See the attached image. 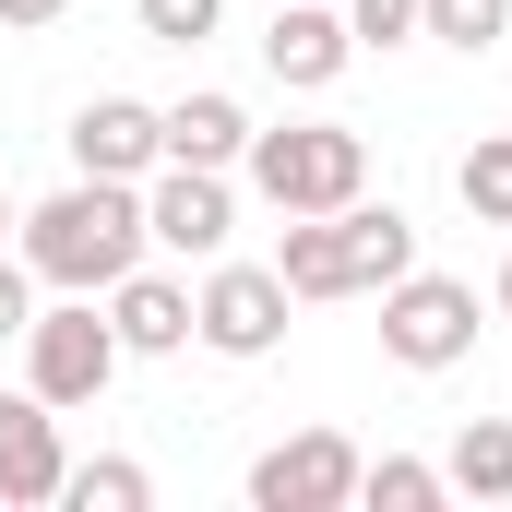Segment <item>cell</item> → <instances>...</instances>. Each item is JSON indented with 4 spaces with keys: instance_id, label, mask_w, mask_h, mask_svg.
<instances>
[{
    "instance_id": "1",
    "label": "cell",
    "mask_w": 512,
    "mask_h": 512,
    "mask_svg": "<svg viewBox=\"0 0 512 512\" xmlns=\"http://www.w3.org/2000/svg\"><path fill=\"white\" fill-rule=\"evenodd\" d=\"M131 262H143V191L131 179H72L60 203L24 215V274L60 298H108Z\"/></svg>"
},
{
    "instance_id": "2",
    "label": "cell",
    "mask_w": 512,
    "mask_h": 512,
    "mask_svg": "<svg viewBox=\"0 0 512 512\" xmlns=\"http://www.w3.org/2000/svg\"><path fill=\"white\" fill-rule=\"evenodd\" d=\"M251 191L274 215H334V203H358L370 191V143L346 120H310V131H251Z\"/></svg>"
},
{
    "instance_id": "3",
    "label": "cell",
    "mask_w": 512,
    "mask_h": 512,
    "mask_svg": "<svg viewBox=\"0 0 512 512\" xmlns=\"http://www.w3.org/2000/svg\"><path fill=\"white\" fill-rule=\"evenodd\" d=\"M24 382L48 393L60 417H72V405H96V393L120 382V322H96V298L36 310V322H24Z\"/></svg>"
},
{
    "instance_id": "4",
    "label": "cell",
    "mask_w": 512,
    "mask_h": 512,
    "mask_svg": "<svg viewBox=\"0 0 512 512\" xmlns=\"http://www.w3.org/2000/svg\"><path fill=\"white\" fill-rule=\"evenodd\" d=\"M382 346L405 358V370L477 358V286H453V274H393L382 286Z\"/></svg>"
},
{
    "instance_id": "5",
    "label": "cell",
    "mask_w": 512,
    "mask_h": 512,
    "mask_svg": "<svg viewBox=\"0 0 512 512\" xmlns=\"http://www.w3.org/2000/svg\"><path fill=\"white\" fill-rule=\"evenodd\" d=\"M358 465H370V453H358L346 429H298V441H274L251 465V512H346L358 501Z\"/></svg>"
},
{
    "instance_id": "6",
    "label": "cell",
    "mask_w": 512,
    "mask_h": 512,
    "mask_svg": "<svg viewBox=\"0 0 512 512\" xmlns=\"http://www.w3.org/2000/svg\"><path fill=\"white\" fill-rule=\"evenodd\" d=\"M191 334L215 358H274L286 346V274L274 262H215V286L191 298Z\"/></svg>"
},
{
    "instance_id": "7",
    "label": "cell",
    "mask_w": 512,
    "mask_h": 512,
    "mask_svg": "<svg viewBox=\"0 0 512 512\" xmlns=\"http://www.w3.org/2000/svg\"><path fill=\"white\" fill-rule=\"evenodd\" d=\"M227 227H239V203H227V167H167L155 191H143V239L179 262H215L227 251Z\"/></svg>"
},
{
    "instance_id": "8",
    "label": "cell",
    "mask_w": 512,
    "mask_h": 512,
    "mask_svg": "<svg viewBox=\"0 0 512 512\" xmlns=\"http://www.w3.org/2000/svg\"><path fill=\"white\" fill-rule=\"evenodd\" d=\"M60 477H72V453H60V405H48L36 382L0 393V501L36 512V501H60Z\"/></svg>"
},
{
    "instance_id": "9",
    "label": "cell",
    "mask_w": 512,
    "mask_h": 512,
    "mask_svg": "<svg viewBox=\"0 0 512 512\" xmlns=\"http://www.w3.org/2000/svg\"><path fill=\"white\" fill-rule=\"evenodd\" d=\"M262 60H274V84L322 96V84L358 60V36H346V0H274V36H262Z\"/></svg>"
},
{
    "instance_id": "10",
    "label": "cell",
    "mask_w": 512,
    "mask_h": 512,
    "mask_svg": "<svg viewBox=\"0 0 512 512\" xmlns=\"http://www.w3.org/2000/svg\"><path fill=\"white\" fill-rule=\"evenodd\" d=\"M72 167H84V179H143V167H167V108L96 96V108L72 120Z\"/></svg>"
},
{
    "instance_id": "11",
    "label": "cell",
    "mask_w": 512,
    "mask_h": 512,
    "mask_svg": "<svg viewBox=\"0 0 512 512\" xmlns=\"http://www.w3.org/2000/svg\"><path fill=\"white\" fill-rule=\"evenodd\" d=\"M108 322H120V358H179L191 346V286H167V274L131 262L120 286H108Z\"/></svg>"
},
{
    "instance_id": "12",
    "label": "cell",
    "mask_w": 512,
    "mask_h": 512,
    "mask_svg": "<svg viewBox=\"0 0 512 512\" xmlns=\"http://www.w3.org/2000/svg\"><path fill=\"white\" fill-rule=\"evenodd\" d=\"M274 274H286V298H358V286H346V203H334V215H286Z\"/></svg>"
},
{
    "instance_id": "13",
    "label": "cell",
    "mask_w": 512,
    "mask_h": 512,
    "mask_svg": "<svg viewBox=\"0 0 512 512\" xmlns=\"http://www.w3.org/2000/svg\"><path fill=\"white\" fill-rule=\"evenodd\" d=\"M251 155V108L239 96H179L167 108V167H239Z\"/></svg>"
},
{
    "instance_id": "14",
    "label": "cell",
    "mask_w": 512,
    "mask_h": 512,
    "mask_svg": "<svg viewBox=\"0 0 512 512\" xmlns=\"http://www.w3.org/2000/svg\"><path fill=\"white\" fill-rule=\"evenodd\" d=\"M393 274H417V227H405L393 203H346V286L370 298V286H393Z\"/></svg>"
},
{
    "instance_id": "15",
    "label": "cell",
    "mask_w": 512,
    "mask_h": 512,
    "mask_svg": "<svg viewBox=\"0 0 512 512\" xmlns=\"http://www.w3.org/2000/svg\"><path fill=\"white\" fill-rule=\"evenodd\" d=\"M441 477H453L465 501H512V417H465L453 453H441Z\"/></svg>"
},
{
    "instance_id": "16",
    "label": "cell",
    "mask_w": 512,
    "mask_h": 512,
    "mask_svg": "<svg viewBox=\"0 0 512 512\" xmlns=\"http://www.w3.org/2000/svg\"><path fill=\"white\" fill-rule=\"evenodd\" d=\"M358 501H370V512H441V501H453V477L417 465V453H382V465H358Z\"/></svg>"
},
{
    "instance_id": "17",
    "label": "cell",
    "mask_w": 512,
    "mask_h": 512,
    "mask_svg": "<svg viewBox=\"0 0 512 512\" xmlns=\"http://www.w3.org/2000/svg\"><path fill=\"white\" fill-rule=\"evenodd\" d=\"M60 501H72V512H143V501H155V477L120 465V453H96V465H72V477H60Z\"/></svg>"
},
{
    "instance_id": "18",
    "label": "cell",
    "mask_w": 512,
    "mask_h": 512,
    "mask_svg": "<svg viewBox=\"0 0 512 512\" xmlns=\"http://www.w3.org/2000/svg\"><path fill=\"white\" fill-rule=\"evenodd\" d=\"M453 191H465L477 227H512V131H501V143H477V155L453 167Z\"/></svg>"
},
{
    "instance_id": "19",
    "label": "cell",
    "mask_w": 512,
    "mask_h": 512,
    "mask_svg": "<svg viewBox=\"0 0 512 512\" xmlns=\"http://www.w3.org/2000/svg\"><path fill=\"white\" fill-rule=\"evenodd\" d=\"M501 24H512V0H417V36H441V48H465V60H477Z\"/></svg>"
},
{
    "instance_id": "20",
    "label": "cell",
    "mask_w": 512,
    "mask_h": 512,
    "mask_svg": "<svg viewBox=\"0 0 512 512\" xmlns=\"http://www.w3.org/2000/svg\"><path fill=\"white\" fill-rule=\"evenodd\" d=\"M131 12H143V36H167V48H203L227 0H131Z\"/></svg>"
},
{
    "instance_id": "21",
    "label": "cell",
    "mask_w": 512,
    "mask_h": 512,
    "mask_svg": "<svg viewBox=\"0 0 512 512\" xmlns=\"http://www.w3.org/2000/svg\"><path fill=\"white\" fill-rule=\"evenodd\" d=\"M346 36H358V48H393V36H417V0H346Z\"/></svg>"
},
{
    "instance_id": "22",
    "label": "cell",
    "mask_w": 512,
    "mask_h": 512,
    "mask_svg": "<svg viewBox=\"0 0 512 512\" xmlns=\"http://www.w3.org/2000/svg\"><path fill=\"white\" fill-rule=\"evenodd\" d=\"M24 322H36V274L0 262V346H24Z\"/></svg>"
},
{
    "instance_id": "23",
    "label": "cell",
    "mask_w": 512,
    "mask_h": 512,
    "mask_svg": "<svg viewBox=\"0 0 512 512\" xmlns=\"http://www.w3.org/2000/svg\"><path fill=\"white\" fill-rule=\"evenodd\" d=\"M72 0H0V24H60Z\"/></svg>"
},
{
    "instance_id": "24",
    "label": "cell",
    "mask_w": 512,
    "mask_h": 512,
    "mask_svg": "<svg viewBox=\"0 0 512 512\" xmlns=\"http://www.w3.org/2000/svg\"><path fill=\"white\" fill-rule=\"evenodd\" d=\"M12 227H24V215H12V191H0V239H12Z\"/></svg>"
},
{
    "instance_id": "25",
    "label": "cell",
    "mask_w": 512,
    "mask_h": 512,
    "mask_svg": "<svg viewBox=\"0 0 512 512\" xmlns=\"http://www.w3.org/2000/svg\"><path fill=\"white\" fill-rule=\"evenodd\" d=\"M501 310H512V262H501Z\"/></svg>"
}]
</instances>
